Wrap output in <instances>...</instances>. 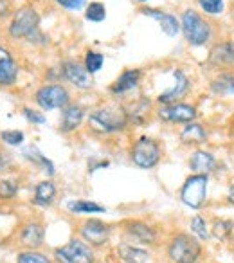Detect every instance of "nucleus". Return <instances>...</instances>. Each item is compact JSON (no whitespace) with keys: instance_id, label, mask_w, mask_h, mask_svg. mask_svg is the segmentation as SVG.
I'll list each match as a JSON object with an SVG mask.
<instances>
[{"instance_id":"1","label":"nucleus","mask_w":234,"mask_h":263,"mask_svg":"<svg viewBox=\"0 0 234 263\" xmlns=\"http://www.w3.org/2000/svg\"><path fill=\"white\" fill-rule=\"evenodd\" d=\"M88 123L99 134H113L125 128L126 114L121 108H101L88 117Z\"/></svg>"},{"instance_id":"2","label":"nucleus","mask_w":234,"mask_h":263,"mask_svg":"<svg viewBox=\"0 0 234 263\" xmlns=\"http://www.w3.org/2000/svg\"><path fill=\"white\" fill-rule=\"evenodd\" d=\"M182 27H184V34H186L187 42L191 45H204L209 40V36H211L209 24L197 11H193V9L184 13Z\"/></svg>"},{"instance_id":"3","label":"nucleus","mask_w":234,"mask_h":263,"mask_svg":"<svg viewBox=\"0 0 234 263\" xmlns=\"http://www.w3.org/2000/svg\"><path fill=\"white\" fill-rule=\"evenodd\" d=\"M200 254V245L187 234H179L169 243V258L173 263H194Z\"/></svg>"},{"instance_id":"4","label":"nucleus","mask_w":234,"mask_h":263,"mask_svg":"<svg viewBox=\"0 0 234 263\" xmlns=\"http://www.w3.org/2000/svg\"><path fill=\"white\" fill-rule=\"evenodd\" d=\"M132 161L139 168H153L161 161V150L159 144L150 137H141L132 150Z\"/></svg>"},{"instance_id":"5","label":"nucleus","mask_w":234,"mask_h":263,"mask_svg":"<svg viewBox=\"0 0 234 263\" xmlns=\"http://www.w3.org/2000/svg\"><path fill=\"white\" fill-rule=\"evenodd\" d=\"M38 22H40V16L34 11L33 8H24L13 18L11 26H9V34L13 38H26L31 36L33 33H36Z\"/></svg>"},{"instance_id":"6","label":"nucleus","mask_w":234,"mask_h":263,"mask_svg":"<svg viewBox=\"0 0 234 263\" xmlns=\"http://www.w3.org/2000/svg\"><path fill=\"white\" fill-rule=\"evenodd\" d=\"M207 195V175H194L182 186V202L189 208H200Z\"/></svg>"},{"instance_id":"7","label":"nucleus","mask_w":234,"mask_h":263,"mask_svg":"<svg viewBox=\"0 0 234 263\" xmlns=\"http://www.w3.org/2000/svg\"><path fill=\"white\" fill-rule=\"evenodd\" d=\"M56 259L60 263H94V254L81 241H70L56 251Z\"/></svg>"},{"instance_id":"8","label":"nucleus","mask_w":234,"mask_h":263,"mask_svg":"<svg viewBox=\"0 0 234 263\" xmlns=\"http://www.w3.org/2000/svg\"><path fill=\"white\" fill-rule=\"evenodd\" d=\"M36 101L42 108L45 110H54L62 108L69 103V94L63 87L60 85H47V87L40 88L36 94Z\"/></svg>"},{"instance_id":"9","label":"nucleus","mask_w":234,"mask_h":263,"mask_svg":"<svg viewBox=\"0 0 234 263\" xmlns=\"http://www.w3.org/2000/svg\"><path fill=\"white\" fill-rule=\"evenodd\" d=\"M161 119L169 121V123H191L197 117V108L189 105H180V103H173L159 112Z\"/></svg>"},{"instance_id":"10","label":"nucleus","mask_w":234,"mask_h":263,"mask_svg":"<svg viewBox=\"0 0 234 263\" xmlns=\"http://www.w3.org/2000/svg\"><path fill=\"white\" fill-rule=\"evenodd\" d=\"M62 72L67 80L72 85H76L77 88H90L92 87V74L87 70V67H83L81 63L76 62H65L62 67Z\"/></svg>"},{"instance_id":"11","label":"nucleus","mask_w":234,"mask_h":263,"mask_svg":"<svg viewBox=\"0 0 234 263\" xmlns=\"http://www.w3.org/2000/svg\"><path fill=\"white\" fill-rule=\"evenodd\" d=\"M209 63L212 67H222L229 69L234 67V44L232 42H222V44L212 45L209 52Z\"/></svg>"},{"instance_id":"12","label":"nucleus","mask_w":234,"mask_h":263,"mask_svg":"<svg viewBox=\"0 0 234 263\" xmlns=\"http://www.w3.org/2000/svg\"><path fill=\"white\" fill-rule=\"evenodd\" d=\"M81 236L92 245H103L108 240V227L99 220H88L81 227Z\"/></svg>"},{"instance_id":"13","label":"nucleus","mask_w":234,"mask_h":263,"mask_svg":"<svg viewBox=\"0 0 234 263\" xmlns=\"http://www.w3.org/2000/svg\"><path fill=\"white\" fill-rule=\"evenodd\" d=\"M187 88H189V81H187L186 74L180 72V70H177L175 72V87H173L171 90L164 92V94L159 98V101L173 105V103H177L179 99H182L184 96L187 94Z\"/></svg>"},{"instance_id":"14","label":"nucleus","mask_w":234,"mask_h":263,"mask_svg":"<svg viewBox=\"0 0 234 263\" xmlns=\"http://www.w3.org/2000/svg\"><path fill=\"white\" fill-rule=\"evenodd\" d=\"M189 164H191V170L200 173V175H209V173L216 170L215 157H212L211 154H207V152H194V154L191 155Z\"/></svg>"},{"instance_id":"15","label":"nucleus","mask_w":234,"mask_h":263,"mask_svg":"<svg viewBox=\"0 0 234 263\" xmlns=\"http://www.w3.org/2000/svg\"><path fill=\"white\" fill-rule=\"evenodd\" d=\"M143 13L157 20V22L161 24L162 31H164L168 36H175V34L179 33V22H177L175 16L168 15V13H161V11H157V9H143Z\"/></svg>"},{"instance_id":"16","label":"nucleus","mask_w":234,"mask_h":263,"mask_svg":"<svg viewBox=\"0 0 234 263\" xmlns=\"http://www.w3.org/2000/svg\"><path fill=\"white\" fill-rule=\"evenodd\" d=\"M141 78V70H125V72L119 76V80L112 85V92L113 94H125V92L135 88V85L139 83Z\"/></svg>"},{"instance_id":"17","label":"nucleus","mask_w":234,"mask_h":263,"mask_svg":"<svg viewBox=\"0 0 234 263\" xmlns=\"http://www.w3.org/2000/svg\"><path fill=\"white\" fill-rule=\"evenodd\" d=\"M205 137H207V134H205L204 126L197 123H187L184 130L180 132V139L186 144H200L202 141H205Z\"/></svg>"},{"instance_id":"18","label":"nucleus","mask_w":234,"mask_h":263,"mask_svg":"<svg viewBox=\"0 0 234 263\" xmlns=\"http://www.w3.org/2000/svg\"><path fill=\"white\" fill-rule=\"evenodd\" d=\"M83 108L80 106H69V108L63 112V117H62V130L63 132H70L74 128L80 126V123L83 121Z\"/></svg>"},{"instance_id":"19","label":"nucleus","mask_w":234,"mask_h":263,"mask_svg":"<svg viewBox=\"0 0 234 263\" xmlns=\"http://www.w3.org/2000/svg\"><path fill=\"white\" fill-rule=\"evenodd\" d=\"M54 195H56L54 184L45 180V182H40L36 186V191H34V202H36L38 205H49L52 202V198H54Z\"/></svg>"},{"instance_id":"20","label":"nucleus","mask_w":234,"mask_h":263,"mask_svg":"<svg viewBox=\"0 0 234 263\" xmlns=\"http://www.w3.org/2000/svg\"><path fill=\"white\" fill-rule=\"evenodd\" d=\"M216 94H234V72H223L211 83Z\"/></svg>"},{"instance_id":"21","label":"nucleus","mask_w":234,"mask_h":263,"mask_svg":"<svg viewBox=\"0 0 234 263\" xmlns=\"http://www.w3.org/2000/svg\"><path fill=\"white\" fill-rule=\"evenodd\" d=\"M128 231L133 238H137V240L143 241V243H153V240H155L153 229L148 227L146 223H141V222L128 223Z\"/></svg>"},{"instance_id":"22","label":"nucleus","mask_w":234,"mask_h":263,"mask_svg":"<svg viewBox=\"0 0 234 263\" xmlns=\"http://www.w3.org/2000/svg\"><path fill=\"white\" fill-rule=\"evenodd\" d=\"M44 240V229L38 223H29L26 229L22 231V241L27 247H38Z\"/></svg>"},{"instance_id":"23","label":"nucleus","mask_w":234,"mask_h":263,"mask_svg":"<svg viewBox=\"0 0 234 263\" xmlns=\"http://www.w3.org/2000/svg\"><path fill=\"white\" fill-rule=\"evenodd\" d=\"M119 256L123 258V261L126 263H148L150 261V254L146 251H141L135 247H121L119 249Z\"/></svg>"},{"instance_id":"24","label":"nucleus","mask_w":234,"mask_h":263,"mask_svg":"<svg viewBox=\"0 0 234 263\" xmlns=\"http://www.w3.org/2000/svg\"><path fill=\"white\" fill-rule=\"evenodd\" d=\"M16 74H18V69L13 58L0 62V85H11L16 80Z\"/></svg>"},{"instance_id":"25","label":"nucleus","mask_w":234,"mask_h":263,"mask_svg":"<svg viewBox=\"0 0 234 263\" xmlns=\"http://www.w3.org/2000/svg\"><path fill=\"white\" fill-rule=\"evenodd\" d=\"M69 209L74 213H105V208L98 205L95 202H83V200L70 202Z\"/></svg>"},{"instance_id":"26","label":"nucleus","mask_w":234,"mask_h":263,"mask_svg":"<svg viewBox=\"0 0 234 263\" xmlns=\"http://www.w3.org/2000/svg\"><path fill=\"white\" fill-rule=\"evenodd\" d=\"M105 16H106V9L101 2H92L87 8V18L90 22H101V20H105Z\"/></svg>"},{"instance_id":"27","label":"nucleus","mask_w":234,"mask_h":263,"mask_svg":"<svg viewBox=\"0 0 234 263\" xmlns=\"http://www.w3.org/2000/svg\"><path fill=\"white\" fill-rule=\"evenodd\" d=\"M85 67L90 74L98 72L99 69L103 67V56L99 52H94V51H88L87 56H85Z\"/></svg>"},{"instance_id":"28","label":"nucleus","mask_w":234,"mask_h":263,"mask_svg":"<svg viewBox=\"0 0 234 263\" xmlns=\"http://www.w3.org/2000/svg\"><path fill=\"white\" fill-rule=\"evenodd\" d=\"M191 231L200 238H209L207 223H205V220L202 216H194L193 222H191Z\"/></svg>"},{"instance_id":"29","label":"nucleus","mask_w":234,"mask_h":263,"mask_svg":"<svg viewBox=\"0 0 234 263\" xmlns=\"http://www.w3.org/2000/svg\"><path fill=\"white\" fill-rule=\"evenodd\" d=\"M18 263H51L44 254L38 252H22L18 256Z\"/></svg>"},{"instance_id":"30","label":"nucleus","mask_w":234,"mask_h":263,"mask_svg":"<svg viewBox=\"0 0 234 263\" xmlns=\"http://www.w3.org/2000/svg\"><path fill=\"white\" fill-rule=\"evenodd\" d=\"M230 231H232V223L230 222L220 220V222L215 223V236L220 238V240H225V238L230 234Z\"/></svg>"},{"instance_id":"31","label":"nucleus","mask_w":234,"mask_h":263,"mask_svg":"<svg viewBox=\"0 0 234 263\" xmlns=\"http://www.w3.org/2000/svg\"><path fill=\"white\" fill-rule=\"evenodd\" d=\"M200 6L205 13H211V15L222 13V9H223L222 0H200Z\"/></svg>"},{"instance_id":"32","label":"nucleus","mask_w":234,"mask_h":263,"mask_svg":"<svg viewBox=\"0 0 234 263\" xmlns=\"http://www.w3.org/2000/svg\"><path fill=\"white\" fill-rule=\"evenodd\" d=\"M2 139L8 144H11V146H16V144H20L24 141V134L22 132L8 130V132H2Z\"/></svg>"},{"instance_id":"33","label":"nucleus","mask_w":234,"mask_h":263,"mask_svg":"<svg viewBox=\"0 0 234 263\" xmlns=\"http://www.w3.org/2000/svg\"><path fill=\"white\" fill-rule=\"evenodd\" d=\"M16 184L11 182V180H4V182H0V197L2 198H11L16 195Z\"/></svg>"},{"instance_id":"34","label":"nucleus","mask_w":234,"mask_h":263,"mask_svg":"<svg viewBox=\"0 0 234 263\" xmlns=\"http://www.w3.org/2000/svg\"><path fill=\"white\" fill-rule=\"evenodd\" d=\"M62 8L70 9V11H77L85 6V0H56Z\"/></svg>"},{"instance_id":"35","label":"nucleus","mask_w":234,"mask_h":263,"mask_svg":"<svg viewBox=\"0 0 234 263\" xmlns=\"http://www.w3.org/2000/svg\"><path fill=\"white\" fill-rule=\"evenodd\" d=\"M24 114H26V116H27V119H29L31 123H38V124L45 123V119H44V117H42L38 112H33V110L26 108V110H24Z\"/></svg>"},{"instance_id":"36","label":"nucleus","mask_w":234,"mask_h":263,"mask_svg":"<svg viewBox=\"0 0 234 263\" xmlns=\"http://www.w3.org/2000/svg\"><path fill=\"white\" fill-rule=\"evenodd\" d=\"M8 58H11V54H9L4 47H0V62H2V60H8Z\"/></svg>"},{"instance_id":"37","label":"nucleus","mask_w":234,"mask_h":263,"mask_svg":"<svg viewBox=\"0 0 234 263\" xmlns=\"http://www.w3.org/2000/svg\"><path fill=\"white\" fill-rule=\"evenodd\" d=\"M229 202H230V204H234V186L230 187V193H229Z\"/></svg>"},{"instance_id":"38","label":"nucleus","mask_w":234,"mask_h":263,"mask_svg":"<svg viewBox=\"0 0 234 263\" xmlns=\"http://www.w3.org/2000/svg\"><path fill=\"white\" fill-rule=\"evenodd\" d=\"M141 2H144V0H141Z\"/></svg>"}]
</instances>
